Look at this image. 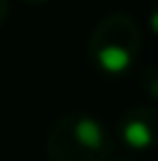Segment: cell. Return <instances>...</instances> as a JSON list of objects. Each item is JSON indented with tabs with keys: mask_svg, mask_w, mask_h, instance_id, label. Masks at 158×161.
Instances as JSON below:
<instances>
[{
	"mask_svg": "<svg viewBox=\"0 0 158 161\" xmlns=\"http://www.w3.org/2000/svg\"><path fill=\"white\" fill-rule=\"evenodd\" d=\"M44 147L49 161H112L114 138L93 114L68 112L51 121Z\"/></svg>",
	"mask_w": 158,
	"mask_h": 161,
	"instance_id": "1",
	"label": "cell"
},
{
	"mask_svg": "<svg viewBox=\"0 0 158 161\" xmlns=\"http://www.w3.org/2000/svg\"><path fill=\"white\" fill-rule=\"evenodd\" d=\"M142 47L144 33L137 19L126 12H112L93 26L86 54L95 70L105 75H123L137 63Z\"/></svg>",
	"mask_w": 158,
	"mask_h": 161,
	"instance_id": "2",
	"label": "cell"
},
{
	"mask_svg": "<svg viewBox=\"0 0 158 161\" xmlns=\"http://www.w3.org/2000/svg\"><path fill=\"white\" fill-rule=\"evenodd\" d=\"M119 138L140 152L158 147V108L151 103L130 105L119 119Z\"/></svg>",
	"mask_w": 158,
	"mask_h": 161,
	"instance_id": "3",
	"label": "cell"
},
{
	"mask_svg": "<svg viewBox=\"0 0 158 161\" xmlns=\"http://www.w3.org/2000/svg\"><path fill=\"white\" fill-rule=\"evenodd\" d=\"M140 89L149 101L158 103V63H151L140 73Z\"/></svg>",
	"mask_w": 158,
	"mask_h": 161,
	"instance_id": "4",
	"label": "cell"
},
{
	"mask_svg": "<svg viewBox=\"0 0 158 161\" xmlns=\"http://www.w3.org/2000/svg\"><path fill=\"white\" fill-rule=\"evenodd\" d=\"M149 28H151V33L158 37V5L149 12Z\"/></svg>",
	"mask_w": 158,
	"mask_h": 161,
	"instance_id": "5",
	"label": "cell"
},
{
	"mask_svg": "<svg viewBox=\"0 0 158 161\" xmlns=\"http://www.w3.org/2000/svg\"><path fill=\"white\" fill-rule=\"evenodd\" d=\"M7 16H9V0H0V28L5 26Z\"/></svg>",
	"mask_w": 158,
	"mask_h": 161,
	"instance_id": "6",
	"label": "cell"
},
{
	"mask_svg": "<svg viewBox=\"0 0 158 161\" xmlns=\"http://www.w3.org/2000/svg\"><path fill=\"white\" fill-rule=\"evenodd\" d=\"M26 5H35V7H40V5H47L49 0H23Z\"/></svg>",
	"mask_w": 158,
	"mask_h": 161,
	"instance_id": "7",
	"label": "cell"
}]
</instances>
